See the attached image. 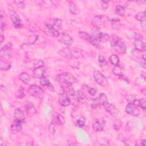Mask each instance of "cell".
Instances as JSON below:
<instances>
[{
  "label": "cell",
  "mask_w": 146,
  "mask_h": 146,
  "mask_svg": "<svg viewBox=\"0 0 146 146\" xmlns=\"http://www.w3.org/2000/svg\"><path fill=\"white\" fill-rule=\"evenodd\" d=\"M109 59L111 62V63L116 66V65H118L119 63V62H120V60H119V58L117 56V55L116 54H112L110 58H109Z\"/></svg>",
  "instance_id": "obj_33"
},
{
  "label": "cell",
  "mask_w": 146,
  "mask_h": 146,
  "mask_svg": "<svg viewBox=\"0 0 146 146\" xmlns=\"http://www.w3.org/2000/svg\"><path fill=\"white\" fill-rule=\"evenodd\" d=\"M26 145H33V143H27L26 144Z\"/></svg>",
  "instance_id": "obj_53"
},
{
  "label": "cell",
  "mask_w": 146,
  "mask_h": 146,
  "mask_svg": "<svg viewBox=\"0 0 146 146\" xmlns=\"http://www.w3.org/2000/svg\"><path fill=\"white\" fill-rule=\"evenodd\" d=\"M39 82L41 86L46 87L50 91H52V92L55 91V89L53 85L50 83L49 80L47 79V77H43L40 78Z\"/></svg>",
  "instance_id": "obj_24"
},
{
  "label": "cell",
  "mask_w": 146,
  "mask_h": 146,
  "mask_svg": "<svg viewBox=\"0 0 146 146\" xmlns=\"http://www.w3.org/2000/svg\"><path fill=\"white\" fill-rule=\"evenodd\" d=\"M25 94L24 93L23 88L22 87H20L15 94L16 97L18 99H22L25 96Z\"/></svg>",
  "instance_id": "obj_41"
},
{
  "label": "cell",
  "mask_w": 146,
  "mask_h": 146,
  "mask_svg": "<svg viewBox=\"0 0 146 146\" xmlns=\"http://www.w3.org/2000/svg\"><path fill=\"white\" fill-rule=\"evenodd\" d=\"M0 38H1V43H2L3 42V41L4 40V39H5V38H4V36H3V35H1V36H0Z\"/></svg>",
  "instance_id": "obj_52"
},
{
  "label": "cell",
  "mask_w": 146,
  "mask_h": 146,
  "mask_svg": "<svg viewBox=\"0 0 146 146\" xmlns=\"http://www.w3.org/2000/svg\"><path fill=\"white\" fill-rule=\"evenodd\" d=\"M32 64H31V66L33 67V70L39 68V67H43L44 66V63L43 60H39V59H34L31 62H30Z\"/></svg>",
  "instance_id": "obj_27"
},
{
  "label": "cell",
  "mask_w": 146,
  "mask_h": 146,
  "mask_svg": "<svg viewBox=\"0 0 146 146\" xmlns=\"http://www.w3.org/2000/svg\"><path fill=\"white\" fill-rule=\"evenodd\" d=\"M94 35L97 36V38H98V39L102 43L106 42L110 38L109 35L107 34L104 33H101V32H99Z\"/></svg>",
  "instance_id": "obj_26"
},
{
  "label": "cell",
  "mask_w": 146,
  "mask_h": 146,
  "mask_svg": "<svg viewBox=\"0 0 146 146\" xmlns=\"http://www.w3.org/2000/svg\"><path fill=\"white\" fill-rule=\"evenodd\" d=\"M79 35L81 38L87 40L96 48H100L102 47V43L99 41L96 36L94 35H91L85 31H79Z\"/></svg>",
  "instance_id": "obj_2"
},
{
  "label": "cell",
  "mask_w": 146,
  "mask_h": 146,
  "mask_svg": "<svg viewBox=\"0 0 146 146\" xmlns=\"http://www.w3.org/2000/svg\"><path fill=\"white\" fill-rule=\"evenodd\" d=\"M75 96H76L77 101L81 103H86L88 102V99L87 98L84 94L80 90L77 91Z\"/></svg>",
  "instance_id": "obj_25"
},
{
  "label": "cell",
  "mask_w": 146,
  "mask_h": 146,
  "mask_svg": "<svg viewBox=\"0 0 146 146\" xmlns=\"http://www.w3.org/2000/svg\"><path fill=\"white\" fill-rule=\"evenodd\" d=\"M115 11L119 15L123 16L125 13V7L121 5H117L115 7Z\"/></svg>",
  "instance_id": "obj_34"
},
{
  "label": "cell",
  "mask_w": 146,
  "mask_h": 146,
  "mask_svg": "<svg viewBox=\"0 0 146 146\" xmlns=\"http://www.w3.org/2000/svg\"><path fill=\"white\" fill-rule=\"evenodd\" d=\"M146 140L144 139V140H142L141 141V143H140V144L141 145H144V146H145V145H146Z\"/></svg>",
  "instance_id": "obj_51"
},
{
  "label": "cell",
  "mask_w": 146,
  "mask_h": 146,
  "mask_svg": "<svg viewBox=\"0 0 146 146\" xmlns=\"http://www.w3.org/2000/svg\"><path fill=\"white\" fill-rule=\"evenodd\" d=\"M112 72L116 76H120L122 75V69L119 65H116L112 68Z\"/></svg>",
  "instance_id": "obj_36"
},
{
  "label": "cell",
  "mask_w": 146,
  "mask_h": 146,
  "mask_svg": "<svg viewBox=\"0 0 146 146\" xmlns=\"http://www.w3.org/2000/svg\"><path fill=\"white\" fill-rule=\"evenodd\" d=\"M29 93L33 97L35 98L40 99L43 95V91L42 88L35 84H33L30 86L29 88Z\"/></svg>",
  "instance_id": "obj_7"
},
{
  "label": "cell",
  "mask_w": 146,
  "mask_h": 146,
  "mask_svg": "<svg viewBox=\"0 0 146 146\" xmlns=\"http://www.w3.org/2000/svg\"><path fill=\"white\" fill-rule=\"evenodd\" d=\"M68 65L74 68L78 69L79 66V62L78 60V58H70V60L68 61Z\"/></svg>",
  "instance_id": "obj_30"
},
{
  "label": "cell",
  "mask_w": 146,
  "mask_h": 146,
  "mask_svg": "<svg viewBox=\"0 0 146 146\" xmlns=\"http://www.w3.org/2000/svg\"><path fill=\"white\" fill-rule=\"evenodd\" d=\"M86 90H87V91L89 93L90 95H92V96H94L96 92V90L94 88H92V87H90L88 86H86L85 87Z\"/></svg>",
  "instance_id": "obj_43"
},
{
  "label": "cell",
  "mask_w": 146,
  "mask_h": 146,
  "mask_svg": "<svg viewBox=\"0 0 146 146\" xmlns=\"http://www.w3.org/2000/svg\"><path fill=\"white\" fill-rule=\"evenodd\" d=\"M38 39V35L36 34H34L29 36L28 38V42L30 44H34Z\"/></svg>",
  "instance_id": "obj_39"
},
{
  "label": "cell",
  "mask_w": 146,
  "mask_h": 146,
  "mask_svg": "<svg viewBox=\"0 0 146 146\" xmlns=\"http://www.w3.org/2000/svg\"><path fill=\"white\" fill-rule=\"evenodd\" d=\"M59 53L61 56L69 59L71 58H75V50H72L68 47L63 48L59 51Z\"/></svg>",
  "instance_id": "obj_18"
},
{
  "label": "cell",
  "mask_w": 146,
  "mask_h": 146,
  "mask_svg": "<svg viewBox=\"0 0 146 146\" xmlns=\"http://www.w3.org/2000/svg\"><path fill=\"white\" fill-rule=\"evenodd\" d=\"M113 126L116 130H119L122 126V122L120 120H115L113 122Z\"/></svg>",
  "instance_id": "obj_40"
},
{
  "label": "cell",
  "mask_w": 146,
  "mask_h": 146,
  "mask_svg": "<svg viewBox=\"0 0 146 146\" xmlns=\"http://www.w3.org/2000/svg\"><path fill=\"white\" fill-rule=\"evenodd\" d=\"M134 46L136 50L144 52L145 51L146 46L145 43L143 41L142 35L140 34H137L135 36V40L134 41Z\"/></svg>",
  "instance_id": "obj_8"
},
{
  "label": "cell",
  "mask_w": 146,
  "mask_h": 146,
  "mask_svg": "<svg viewBox=\"0 0 146 146\" xmlns=\"http://www.w3.org/2000/svg\"><path fill=\"white\" fill-rule=\"evenodd\" d=\"M93 75L96 82L100 86L106 87L107 86L108 81L105 76H104L99 71L94 70Z\"/></svg>",
  "instance_id": "obj_6"
},
{
  "label": "cell",
  "mask_w": 146,
  "mask_h": 146,
  "mask_svg": "<svg viewBox=\"0 0 146 146\" xmlns=\"http://www.w3.org/2000/svg\"><path fill=\"white\" fill-rule=\"evenodd\" d=\"M111 25L113 29H119L120 27V20L117 18H114L111 20Z\"/></svg>",
  "instance_id": "obj_38"
},
{
  "label": "cell",
  "mask_w": 146,
  "mask_h": 146,
  "mask_svg": "<svg viewBox=\"0 0 146 146\" xmlns=\"http://www.w3.org/2000/svg\"><path fill=\"white\" fill-rule=\"evenodd\" d=\"M106 125V121L103 118H98L94 121L92 128L96 132L102 131Z\"/></svg>",
  "instance_id": "obj_13"
},
{
  "label": "cell",
  "mask_w": 146,
  "mask_h": 146,
  "mask_svg": "<svg viewBox=\"0 0 146 146\" xmlns=\"http://www.w3.org/2000/svg\"><path fill=\"white\" fill-rule=\"evenodd\" d=\"M141 28H142L143 30L144 31H145V21L141 22Z\"/></svg>",
  "instance_id": "obj_50"
},
{
  "label": "cell",
  "mask_w": 146,
  "mask_h": 146,
  "mask_svg": "<svg viewBox=\"0 0 146 146\" xmlns=\"http://www.w3.org/2000/svg\"><path fill=\"white\" fill-rule=\"evenodd\" d=\"M56 80L61 83L72 84L78 82L77 79L70 72H63L58 75L56 77Z\"/></svg>",
  "instance_id": "obj_3"
},
{
  "label": "cell",
  "mask_w": 146,
  "mask_h": 146,
  "mask_svg": "<svg viewBox=\"0 0 146 146\" xmlns=\"http://www.w3.org/2000/svg\"><path fill=\"white\" fill-rule=\"evenodd\" d=\"M3 15L1 14V30H3L5 27V22L3 20Z\"/></svg>",
  "instance_id": "obj_49"
},
{
  "label": "cell",
  "mask_w": 146,
  "mask_h": 146,
  "mask_svg": "<svg viewBox=\"0 0 146 146\" xmlns=\"http://www.w3.org/2000/svg\"><path fill=\"white\" fill-rule=\"evenodd\" d=\"M108 18L105 15H96L92 21V25L96 28L99 29L101 26L104 25L107 21Z\"/></svg>",
  "instance_id": "obj_9"
},
{
  "label": "cell",
  "mask_w": 146,
  "mask_h": 146,
  "mask_svg": "<svg viewBox=\"0 0 146 146\" xmlns=\"http://www.w3.org/2000/svg\"><path fill=\"white\" fill-rule=\"evenodd\" d=\"M26 108L27 111V113L29 115H34L36 111L34 106L31 103H27V104L26 105Z\"/></svg>",
  "instance_id": "obj_32"
},
{
  "label": "cell",
  "mask_w": 146,
  "mask_h": 146,
  "mask_svg": "<svg viewBox=\"0 0 146 146\" xmlns=\"http://www.w3.org/2000/svg\"><path fill=\"white\" fill-rule=\"evenodd\" d=\"M58 102L63 107L68 106L71 104V101L70 99L64 93L59 94L58 97Z\"/></svg>",
  "instance_id": "obj_21"
},
{
  "label": "cell",
  "mask_w": 146,
  "mask_h": 146,
  "mask_svg": "<svg viewBox=\"0 0 146 146\" xmlns=\"http://www.w3.org/2000/svg\"><path fill=\"white\" fill-rule=\"evenodd\" d=\"M49 75V72L47 70L43 69V67L36 68L33 70V76L35 78L40 79L43 77H47Z\"/></svg>",
  "instance_id": "obj_16"
},
{
  "label": "cell",
  "mask_w": 146,
  "mask_h": 146,
  "mask_svg": "<svg viewBox=\"0 0 146 146\" xmlns=\"http://www.w3.org/2000/svg\"><path fill=\"white\" fill-rule=\"evenodd\" d=\"M135 18L140 21V22H143L145 21V11H140L137 13L136 15H135Z\"/></svg>",
  "instance_id": "obj_35"
},
{
  "label": "cell",
  "mask_w": 146,
  "mask_h": 146,
  "mask_svg": "<svg viewBox=\"0 0 146 146\" xmlns=\"http://www.w3.org/2000/svg\"><path fill=\"white\" fill-rule=\"evenodd\" d=\"M106 102H107V98L106 95L104 93H102L97 98L93 100L91 104V107L92 108H95L100 105H103L104 103Z\"/></svg>",
  "instance_id": "obj_11"
},
{
  "label": "cell",
  "mask_w": 146,
  "mask_h": 146,
  "mask_svg": "<svg viewBox=\"0 0 146 146\" xmlns=\"http://www.w3.org/2000/svg\"><path fill=\"white\" fill-rule=\"evenodd\" d=\"M85 123H86V119L83 116L79 117L76 120V125L80 128L83 127L85 125Z\"/></svg>",
  "instance_id": "obj_37"
},
{
  "label": "cell",
  "mask_w": 146,
  "mask_h": 146,
  "mask_svg": "<svg viewBox=\"0 0 146 146\" xmlns=\"http://www.w3.org/2000/svg\"><path fill=\"white\" fill-rule=\"evenodd\" d=\"M69 10L72 14L76 15L79 13V9L76 7L75 3L72 1L69 2Z\"/></svg>",
  "instance_id": "obj_29"
},
{
  "label": "cell",
  "mask_w": 146,
  "mask_h": 146,
  "mask_svg": "<svg viewBox=\"0 0 146 146\" xmlns=\"http://www.w3.org/2000/svg\"><path fill=\"white\" fill-rule=\"evenodd\" d=\"M19 78L21 81H22L25 84L29 83V82L30 81V79H31L30 76L26 72H22L19 75Z\"/></svg>",
  "instance_id": "obj_28"
},
{
  "label": "cell",
  "mask_w": 146,
  "mask_h": 146,
  "mask_svg": "<svg viewBox=\"0 0 146 146\" xmlns=\"http://www.w3.org/2000/svg\"><path fill=\"white\" fill-rule=\"evenodd\" d=\"M140 66L143 67L144 68H145L146 67V58H145V54H143L140 60Z\"/></svg>",
  "instance_id": "obj_45"
},
{
  "label": "cell",
  "mask_w": 146,
  "mask_h": 146,
  "mask_svg": "<svg viewBox=\"0 0 146 146\" xmlns=\"http://www.w3.org/2000/svg\"><path fill=\"white\" fill-rule=\"evenodd\" d=\"M112 48L117 52L125 54L126 52V46L124 40L118 35H113L111 41Z\"/></svg>",
  "instance_id": "obj_1"
},
{
  "label": "cell",
  "mask_w": 146,
  "mask_h": 146,
  "mask_svg": "<svg viewBox=\"0 0 146 146\" xmlns=\"http://www.w3.org/2000/svg\"><path fill=\"white\" fill-rule=\"evenodd\" d=\"M98 60L100 63V65L102 67L103 66H106L107 64V63H106V60L104 58V57L102 55H99V57H98Z\"/></svg>",
  "instance_id": "obj_44"
},
{
  "label": "cell",
  "mask_w": 146,
  "mask_h": 146,
  "mask_svg": "<svg viewBox=\"0 0 146 146\" xmlns=\"http://www.w3.org/2000/svg\"><path fill=\"white\" fill-rule=\"evenodd\" d=\"M125 110L126 112L132 116H138L140 114V111L137 107L135 106L132 102H129L125 106Z\"/></svg>",
  "instance_id": "obj_17"
},
{
  "label": "cell",
  "mask_w": 146,
  "mask_h": 146,
  "mask_svg": "<svg viewBox=\"0 0 146 146\" xmlns=\"http://www.w3.org/2000/svg\"><path fill=\"white\" fill-rule=\"evenodd\" d=\"M9 13L10 14L11 21L14 27L16 28H21L23 26L22 21L17 12L14 10H13L12 7L11 6L9 7Z\"/></svg>",
  "instance_id": "obj_4"
},
{
  "label": "cell",
  "mask_w": 146,
  "mask_h": 146,
  "mask_svg": "<svg viewBox=\"0 0 146 146\" xmlns=\"http://www.w3.org/2000/svg\"><path fill=\"white\" fill-rule=\"evenodd\" d=\"M43 32L49 36H52V37H56V38H58V36L60 34L59 31H58L51 25L47 23H46V24L43 27Z\"/></svg>",
  "instance_id": "obj_15"
},
{
  "label": "cell",
  "mask_w": 146,
  "mask_h": 146,
  "mask_svg": "<svg viewBox=\"0 0 146 146\" xmlns=\"http://www.w3.org/2000/svg\"><path fill=\"white\" fill-rule=\"evenodd\" d=\"M10 64L7 62V60L1 59L0 61V69L2 70H8L10 68Z\"/></svg>",
  "instance_id": "obj_31"
},
{
  "label": "cell",
  "mask_w": 146,
  "mask_h": 146,
  "mask_svg": "<svg viewBox=\"0 0 146 146\" xmlns=\"http://www.w3.org/2000/svg\"><path fill=\"white\" fill-rule=\"evenodd\" d=\"M58 40L67 46H71L73 42L70 35L66 33H60L58 36Z\"/></svg>",
  "instance_id": "obj_12"
},
{
  "label": "cell",
  "mask_w": 146,
  "mask_h": 146,
  "mask_svg": "<svg viewBox=\"0 0 146 146\" xmlns=\"http://www.w3.org/2000/svg\"><path fill=\"white\" fill-rule=\"evenodd\" d=\"M14 3L20 9H24L25 7V3L24 1H15Z\"/></svg>",
  "instance_id": "obj_46"
},
{
  "label": "cell",
  "mask_w": 146,
  "mask_h": 146,
  "mask_svg": "<svg viewBox=\"0 0 146 146\" xmlns=\"http://www.w3.org/2000/svg\"><path fill=\"white\" fill-rule=\"evenodd\" d=\"M23 121H24L14 119L11 125V127H10L11 131L14 133L21 131L23 128Z\"/></svg>",
  "instance_id": "obj_19"
},
{
  "label": "cell",
  "mask_w": 146,
  "mask_h": 146,
  "mask_svg": "<svg viewBox=\"0 0 146 146\" xmlns=\"http://www.w3.org/2000/svg\"><path fill=\"white\" fill-rule=\"evenodd\" d=\"M52 122L58 125H63L65 123L64 117L60 113L54 112L52 114Z\"/></svg>",
  "instance_id": "obj_22"
},
{
  "label": "cell",
  "mask_w": 146,
  "mask_h": 146,
  "mask_svg": "<svg viewBox=\"0 0 146 146\" xmlns=\"http://www.w3.org/2000/svg\"><path fill=\"white\" fill-rule=\"evenodd\" d=\"M103 106H104L105 110L113 117H116L118 115L119 111L113 104L106 102Z\"/></svg>",
  "instance_id": "obj_14"
},
{
  "label": "cell",
  "mask_w": 146,
  "mask_h": 146,
  "mask_svg": "<svg viewBox=\"0 0 146 146\" xmlns=\"http://www.w3.org/2000/svg\"><path fill=\"white\" fill-rule=\"evenodd\" d=\"M139 107H140L143 110H145V99H140L139 100Z\"/></svg>",
  "instance_id": "obj_47"
},
{
  "label": "cell",
  "mask_w": 146,
  "mask_h": 146,
  "mask_svg": "<svg viewBox=\"0 0 146 146\" xmlns=\"http://www.w3.org/2000/svg\"><path fill=\"white\" fill-rule=\"evenodd\" d=\"M27 111L26 107H19L15 110L14 116L15 119L24 121L27 116Z\"/></svg>",
  "instance_id": "obj_10"
},
{
  "label": "cell",
  "mask_w": 146,
  "mask_h": 146,
  "mask_svg": "<svg viewBox=\"0 0 146 146\" xmlns=\"http://www.w3.org/2000/svg\"><path fill=\"white\" fill-rule=\"evenodd\" d=\"M62 88L64 94L70 96H75L76 92L71 84H61Z\"/></svg>",
  "instance_id": "obj_20"
},
{
  "label": "cell",
  "mask_w": 146,
  "mask_h": 146,
  "mask_svg": "<svg viewBox=\"0 0 146 146\" xmlns=\"http://www.w3.org/2000/svg\"><path fill=\"white\" fill-rule=\"evenodd\" d=\"M48 131L50 133L54 134L56 131V124L54 122H51L48 125Z\"/></svg>",
  "instance_id": "obj_42"
},
{
  "label": "cell",
  "mask_w": 146,
  "mask_h": 146,
  "mask_svg": "<svg viewBox=\"0 0 146 146\" xmlns=\"http://www.w3.org/2000/svg\"><path fill=\"white\" fill-rule=\"evenodd\" d=\"M13 44L11 43H7L1 49V58L3 60H7L11 56V48Z\"/></svg>",
  "instance_id": "obj_5"
},
{
  "label": "cell",
  "mask_w": 146,
  "mask_h": 146,
  "mask_svg": "<svg viewBox=\"0 0 146 146\" xmlns=\"http://www.w3.org/2000/svg\"><path fill=\"white\" fill-rule=\"evenodd\" d=\"M108 1H102L100 2L101 3V6L103 9H107L108 7Z\"/></svg>",
  "instance_id": "obj_48"
},
{
  "label": "cell",
  "mask_w": 146,
  "mask_h": 146,
  "mask_svg": "<svg viewBox=\"0 0 146 146\" xmlns=\"http://www.w3.org/2000/svg\"><path fill=\"white\" fill-rule=\"evenodd\" d=\"M47 23L51 25L55 29H56L59 32L62 29V22L60 18H55L52 20H50L49 22H48Z\"/></svg>",
  "instance_id": "obj_23"
}]
</instances>
